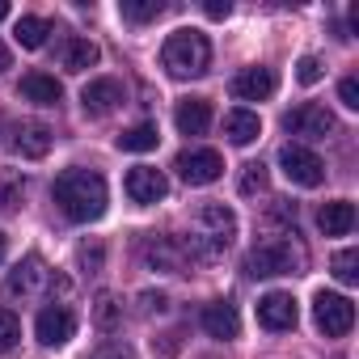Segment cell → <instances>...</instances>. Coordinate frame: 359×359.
<instances>
[{"instance_id":"4dcf8cb0","label":"cell","mask_w":359,"mask_h":359,"mask_svg":"<svg viewBox=\"0 0 359 359\" xmlns=\"http://www.w3.org/2000/svg\"><path fill=\"white\" fill-rule=\"evenodd\" d=\"M296 81H300V85H317V81H321V60H317V55H304V60L296 64Z\"/></svg>"},{"instance_id":"9a60e30c","label":"cell","mask_w":359,"mask_h":359,"mask_svg":"<svg viewBox=\"0 0 359 359\" xmlns=\"http://www.w3.org/2000/svg\"><path fill=\"white\" fill-rule=\"evenodd\" d=\"M275 89H279L275 68H245L233 76V93L241 102H266V97H275Z\"/></svg>"},{"instance_id":"d4e9b609","label":"cell","mask_w":359,"mask_h":359,"mask_svg":"<svg viewBox=\"0 0 359 359\" xmlns=\"http://www.w3.org/2000/svg\"><path fill=\"white\" fill-rule=\"evenodd\" d=\"M156 127L152 123H135V127H127L123 135H118V148L123 152H148V148H156Z\"/></svg>"},{"instance_id":"4fadbf2b","label":"cell","mask_w":359,"mask_h":359,"mask_svg":"<svg viewBox=\"0 0 359 359\" xmlns=\"http://www.w3.org/2000/svg\"><path fill=\"white\" fill-rule=\"evenodd\" d=\"M81 106H85V114L106 118V114H114V110L123 106V85H118L114 76H97V81H89V85L81 89Z\"/></svg>"},{"instance_id":"9c48e42d","label":"cell","mask_w":359,"mask_h":359,"mask_svg":"<svg viewBox=\"0 0 359 359\" xmlns=\"http://www.w3.org/2000/svg\"><path fill=\"white\" fill-rule=\"evenodd\" d=\"M283 127H287L292 135H300V140H330V135L338 131V118H334L325 106L304 102V106H296V110L283 114Z\"/></svg>"},{"instance_id":"1f68e13d","label":"cell","mask_w":359,"mask_h":359,"mask_svg":"<svg viewBox=\"0 0 359 359\" xmlns=\"http://www.w3.org/2000/svg\"><path fill=\"white\" fill-rule=\"evenodd\" d=\"M89 359H135V351H131V346H123V342H102Z\"/></svg>"},{"instance_id":"277c9868","label":"cell","mask_w":359,"mask_h":359,"mask_svg":"<svg viewBox=\"0 0 359 359\" xmlns=\"http://www.w3.org/2000/svg\"><path fill=\"white\" fill-rule=\"evenodd\" d=\"M304 266V250L287 237H266L245 254V271L254 279H275V275H296Z\"/></svg>"},{"instance_id":"ffe728a7","label":"cell","mask_w":359,"mask_h":359,"mask_svg":"<svg viewBox=\"0 0 359 359\" xmlns=\"http://www.w3.org/2000/svg\"><path fill=\"white\" fill-rule=\"evenodd\" d=\"M317 224H321L325 237H346V233L355 229V203H351V199H334V203H325V208L317 212Z\"/></svg>"},{"instance_id":"e0dca14e","label":"cell","mask_w":359,"mask_h":359,"mask_svg":"<svg viewBox=\"0 0 359 359\" xmlns=\"http://www.w3.org/2000/svg\"><path fill=\"white\" fill-rule=\"evenodd\" d=\"M173 127L182 131V135H203V131L212 127V106H208V97H187V102H177Z\"/></svg>"},{"instance_id":"484cf974","label":"cell","mask_w":359,"mask_h":359,"mask_svg":"<svg viewBox=\"0 0 359 359\" xmlns=\"http://www.w3.org/2000/svg\"><path fill=\"white\" fill-rule=\"evenodd\" d=\"M118 13H123V22L144 26V22H156V18L165 13V0H123Z\"/></svg>"},{"instance_id":"8d00e7d4","label":"cell","mask_w":359,"mask_h":359,"mask_svg":"<svg viewBox=\"0 0 359 359\" xmlns=\"http://www.w3.org/2000/svg\"><path fill=\"white\" fill-rule=\"evenodd\" d=\"M9 64H13V55H9V47H5V43H0V72H5Z\"/></svg>"},{"instance_id":"ba28073f","label":"cell","mask_w":359,"mask_h":359,"mask_svg":"<svg viewBox=\"0 0 359 359\" xmlns=\"http://www.w3.org/2000/svg\"><path fill=\"white\" fill-rule=\"evenodd\" d=\"M47 287H51V271H47V262H43L39 254L22 258V262L9 271V279H5V296H9V300H34V296L47 292Z\"/></svg>"},{"instance_id":"8992f818","label":"cell","mask_w":359,"mask_h":359,"mask_svg":"<svg viewBox=\"0 0 359 359\" xmlns=\"http://www.w3.org/2000/svg\"><path fill=\"white\" fill-rule=\"evenodd\" d=\"M279 169L292 187H321V177H325V165L313 148L304 144H283L279 148Z\"/></svg>"},{"instance_id":"603a6c76","label":"cell","mask_w":359,"mask_h":359,"mask_svg":"<svg viewBox=\"0 0 359 359\" xmlns=\"http://www.w3.org/2000/svg\"><path fill=\"white\" fill-rule=\"evenodd\" d=\"M22 199H26V177L18 169H0V212H5V216L18 212Z\"/></svg>"},{"instance_id":"6da1fadb","label":"cell","mask_w":359,"mask_h":359,"mask_svg":"<svg viewBox=\"0 0 359 359\" xmlns=\"http://www.w3.org/2000/svg\"><path fill=\"white\" fill-rule=\"evenodd\" d=\"M55 203L72 224H89L106 212V182L93 169H64L55 177Z\"/></svg>"},{"instance_id":"cb8c5ba5","label":"cell","mask_w":359,"mask_h":359,"mask_svg":"<svg viewBox=\"0 0 359 359\" xmlns=\"http://www.w3.org/2000/svg\"><path fill=\"white\" fill-rule=\"evenodd\" d=\"M47 34H51V22H43V18H18V26H13V39L26 51H39L47 43Z\"/></svg>"},{"instance_id":"7a4b0ae2","label":"cell","mask_w":359,"mask_h":359,"mask_svg":"<svg viewBox=\"0 0 359 359\" xmlns=\"http://www.w3.org/2000/svg\"><path fill=\"white\" fill-rule=\"evenodd\" d=\"M161 68L173 81H195L212 68V43L199 30H173L161 47Z\"/></svg>"},{"instance_id":"2e32d148","label":"cell","mask_w":359,"mask_h":359,"mask_svg":"<svg viewBox=\"0 0 359 359\" xmlns=\"http://www.w3.org/2000/svg\"><path fill=\"white\" fill-rule=\"evenodd\" d=\"M203 330H208L212 338H220V342L237 338V334H241L237 304H229V300H212V304H203Z\"/></svg>"},{"instance_id":"52a82bcc","label":"cell","mask_w":359,"mask_h":359,"mask_svg":"<svg viewBox=\"0 0 359 359\" xmlns=\"http://www.w3.org/2000/svg\"><path fill=\"white\" fill-rule=\"evenodd\" d=\"M173 169H177V177H182L187 187H212L224 173V156L216 148H191V152H177Z\"/></svg>"},{"instance_id":"8fae6325","label":"cell","mask_w":359,"mask_h":359,"mask_svg":"<svg viewBox=\"0 0 359 359\" xmlns=\"http://www.w3.org/2000/svg\"><path fill=\"white\" fill-rule=\"evenodd\" d=\"M296 321H300V313H296L292 292H266V296L258 300V325H262V330L283 334V330H296Z\"/></svg>"},{"instance_id":"4316f807","label":"cell","mask_w":359,"mask_h":359,"mask_svg":"<svg viewBox=\"0 0 359 359\" xmlns=\"http://www.w3.org/2000/svg\"><path fill=\"white\" fill-rule=\"evenodd\" d=\"M93 321H97L102 330H114V325L123 321V304H118L110 292H102V296H97V304H93Z\"/></svg>"},{"instance_id":"f1b7e54d","label":"cell","mask_w":359,"mask_h":359,"mask_svg":"<svg viewBox=\"0 0 359 359\" xmlns=\"http://www.w3.org/2000/svg\"><path fill=\"white\" fill-rule=\"evenodd\" d=\"M22 338V325H18V317L9 313V309H0V355L5 351H13V342Z\"/></svg>"},{"instance_id":"d6a6232c","label":"cell","mask_w":359,"mask_h":359,"mask_svg":"<svg viewBox=\"0 0 359 359\" xmlns=\"http://www.w3.org/2000/svg\"><path fill=\"white\" fill-rule=\"evenodd\" d=\"M338 97H342V106H346V110H359V81H355V76H346V81L338 85Z\"/></svg>"},{"instance_id":"e575fe53","label":"cell","mask_w":359,"mask_h":359,"mask_svg":"<svg viewBox=\"0 0 359 359\" xmlns=\"http://www.w3.org/2000/svg\"><path fill=\"white\" fill-rule=\"evenodd\" d=\"M140 300H144V313H152V309L161 313V309H165V296H161V292H156V296H152V292H144Z\"/></svg>"},{"instance_id":"ac0fdd59","label":"cell","mask_w":359,"mask_h":359,"mask_svg":"<svg viewBox=\"0 0 359 359\" xmlns=\"http://www.w3.org/2000/svg\"><path fill=\"white\" fill-rule=\"evenodd\" d=\"M18 93H22L26 102H34V106H60V97H64L60 81L47 76V72H26L22 85H18Z\"/></svg>"},{"instance_id":"83f0119b","label":"cell","mask_w":359,"mask_h":359,"mask_svg":"<svg viewBox=\"0 0 359 359\" xmlns=\"http://www.w3.org/2000/svg\"><path fill=\"white\" fill-rule=\"evenodd\" d=\"M330 266H334V279L338 283H355L359 279V250H338Z\"/></svg>"},{"instance_id":"d590c367","label":"cell","mask_w":359,"mask_h":359,"mask_svg":"<svg viewBox=\"0 0 359 359\" xmlns=\"http://www.w3.org/2000/svg\"><path fill=\"white\" fill-rule=\"evenodd\" d=\"M81 262H85V266H97V262H102V250H97V245H93V250L85 245V250H81Z\"/></svg>"},{"instance_id":"7c38bea8","label":"cell","mask_w":359,"mask_h":359,"mask_svg":"<svg viewBox=\"0 0 359 359\" xmlns=\"http://www.w3.org/2000/svg\"><path fill=\"white\" fill-rule=\"evenodd\" d=\"M123 187H127L131 203H161L169 195V177L161 169H152V165H135V169H127Z\"/></svg>"},{"instance_id":"30bf717a","label":"cell","mask_w":359,"mask_h":359,"mask_svg":"<svg viewBox=\"0 0 359 359\" xmlns=\"http://www.w3.org/2000/svg\"><path fill=\"white\" fill-rule=\"evenodd\" d=\"M140 254H144V262H148L152 271H169V275H182L187 262H191L187 245L173 241V237H148V241L140 245Z\"/></svg>"},{"instance_id":"f35d334b","label":"cell","mask_w":359,"mask_h":359,"mask_svg":"<svg viewBox=\"0 0 359 359\" xmlns=\"http://www.w3.org/2000/svg\"><path fill=\"white\" fill-rule=\"evenodd\" d=\"M0 258H5V237H0Z\"/></svg>"},{"instance_id":"836d02e7","label":"cell","mask_w":359,"mask_h":359,"mask_svg":"<svg viewBox=\"0 0 359 359\" xmlns=\"http://www.w3.org/2000/svg\"><path fill=\"white\" fill-rule=\"evenodd\" d=\"M203 13H208L212 22H224V18L233 13V5H229V0H208V5H203Z\"/></svg>"},{"instance_id":"d6986e66","label":"cell","mask_w":359,"mask_h":359,"mask_svg":"<svg viewBox=\"0 0 359 359\" xmlns=\"http://www.w3.org/2000/svg\"><path fill=\"white\" fill-rule=\"evenodd\" d=\"M13 148L30 161H43L51 152V127L47 123H18V135H13Z\"/></svg>"},{"instance_id":"7402d4cb","label":"cell","mask_w":359,"mask_h":359,"mask_svg":"<svg viewBox=\"0 0 359 359\" xmlns=\"http://www.w3.org/2000/svg\"><path fill=\"white\" fill-rule=\"evenodd\" d=\"M224 135H229V144L245 148V144H254L262 135V123H258L254 110H229L224 114Z\"/></svg>"},{"instance_id":"74e56055","label":"cell","mask_w":359,"mask_h":359,"mask_svg":"<svg viewBox=\"0 0 359 359\" xmlns=\"http://www.w3.org/2000/svg\"><path fill=\"white\" fill-rule=\"evenodd\" d=\"M9 18V5H5V0H0V22H5Z\"/></svg>"},{"instance_id":"3957f363","label":"cell","mask_w":359,"mask_h":359,"mask_svg":"<svg viewBox=\"0 0 359 359\" xmlns=\"http://www.w3.org/2000/svg\"><path fill=\"white\" fill-rule=\"evenodd\" d=\"M233 237H237V216H233V208H224V203H203L199 216H195V237L182 241V245H187V254H191V262H195V258H216V254H224V250L233 245Z\"/></svg>"},{"instance_id":"44dd1931","label":"cell","mask_w":359,"mask_h":359,"mask_svg":"<svg viewBox=\"0 0 359 359\" xmlns=\"http://www.w3.org/2000/svg\"><path fill=\"white\" fill-rule=\"evenodd\" d=\"M102 60V51H97V43H89V39H64L60 43V64L68 68V72H85V68H93Z\"/></svg>"},{"instance_id":"5b68a950","label":"cell","mask_w":359,"mask_h":359,"mask_svg":"<svg viewBox=\"0 0 359 359\" xmlns=\"http://www.w3.org/2000/svg\"><path fill=\"white\" fill-rule=\"evenodd\" d=\"M313 321H317V330L325 338H342L355 325V304L346 296H338V292H317L313 296Z\"/></svg>"},{"instance_id":"5bb4252c","label":"cell","mask_w":359,"mask_h":359,"mask_svg":"<svg viewBox=\"0 0 359 359\" xmlns=\"http://www.w3.org/2000/svg\"><path fill=\"white\" fill-rule=\"evenodd\" d=\"M34 334H39L43 346H64V342L76 334V317H72V309H64V304L43 309L39 321H34Z\"/></svg>"},{"instance_id":"f546056e","label":"cell","mask_w":359,"mask_h":359,"mask_svg":"<svg viewBox=\"0 0 359 359\" xmlns=\"http://www.w3.org/2000/svg\"><path fill=\"white\" fill-rule=\"evenodd\" d=\"M258 191H266V165H245V173H241V195H258Z\"/></svg>"}]
</instances>
